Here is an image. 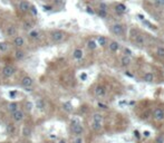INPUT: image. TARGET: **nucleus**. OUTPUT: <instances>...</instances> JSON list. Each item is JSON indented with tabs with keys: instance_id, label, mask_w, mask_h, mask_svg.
Listing matches in <instances>:
<instances>
[{
	"instance_id": "obj_29",
	"label": "nucleus",
	"mask_w": 164,
	"mask_h": 143,
	"mask_svg": "<svg viewBox=\"0 0 164 143\" xmlns=\"http://www.w3.org/2000/svg\"><path fill=\"white\" fill-rule=\"evenodd\" d=\"M8 49H9V44L6 43V41H1V43H0V52L6 53V52H8Z\"/></svg>"
},
{
	"instance_id": "obj_47",
	"label": "nucleus",
	"mask_w": 164,
	"mask_h": 143,
	"mask_svg": "<svg viewBox=\"0 0 164 143\" xmlns=\"http://www.w3.org/2000/svg\"><path fill=\"white\" fill-rule=\"evenodd\" d=\"M144 135H145V136H149V135H150V133H149L147 131H145V132H144Z\"/></svg>"
},
{
	"instance_id": "obj_26",
	"label": "nucleus",
	"mask_w": 164,
	"mask_h": 143,
	"mask_svg": "<svg viewBox=\"0 0 164 143\" xmlns=\"http://www.w3.org/2000/svg\"><path fill=\"white\" fill-rule=\"evenodd\" d=\"M36 107H37L38 110H40V111H44V110H45V107H46V103H45V101H44L42 98L37 100V102H36Z\"/></svg>"
},
{
	"instance_id": "obj_37",
	"label": "nucleus",
	"mask_w": 164,
	"mask_h": 143,
	"mask_svg": "<svg viewBox=\"0 0 164 143\" xmlns=\"http://www.w3.org/2000/svg\"><path fill=\"white\" fill-rule=\"evenodd\" d=\"M156 7H164V0H154Z\"/></svg>"
},
{
	"instance_id": "obj_19",
	"label": "nucleus",
	"mask_w": 164,
	"mask_h": 143,
	"mask_svg": "<svg viewBox=\"0 0 164 143\" xmlns=\"http://www.w3.org/2000/svg\"><path fill=\"white\" fill-rule=\"evenodd\" d=\"M97 45H100L101 47H106L108 45V39L106 38L105 36H98L97 37Z\"/></svg>"
},
{
	"instance_id": "obj_30",
	"label": "nucleus",
	"mask_w": 164,
	"mask_h": 143,
	"mask_svg": "<svg viewBox=\"0 0 164 143\" xmlns=\"http://www.w3.org/2000/svg\"><path fill=\"white\" fill-rule=\"evenodd\" d=\"M6 131H7L8 134H13L15 131H16V128H15L13 123H8L7 126H6Z\"/></svg>"
},
{
	"instance_id": "obj_32",
	"label": "nucleus",
	"mask_w": 164,
	"mask_h": 143,
	"mask_svg": "<svg viewBox=\"0 0 164 143\" xmlns=\"http://www.w3.org/2000/svg\"><path fill=\"white\" fill-rule=\"evenodd\" d=\"M95 13H97V16H98L100 18H103V19L107 18V16H108V13H107L106 10H102V9H97V11Z\"/></svg>"
},
{
	"instance_id": "obj_36",
	"label": "nucleus",
	"mask_w": 164,
	"mask_h": 143,
	"mask_svg": "<svg viewBox=\"0 0 164 143\" xmlns=\"http://www.w3.org/2000/svg\"><path fill=\"white\" fill-rule=\"evenodd\" d=\"M98 9H102V10H108V6L106 5V3H104V2H101L100 3V6H98Z\"/></svg>"
},
{
	"instance_id": "obj_17",
	"label": "nucleus",
	"mask_w": 164,
	"mask_h": 143,
	"mask_svg": "<svg viewBox=\"0 0 164 143\" xmlns=\"http://www.w3.org/2000/svg\"><path fill=\"white\" fill-rule=\"evenodd\" d=\"M73 57H74V59H76V61H80V59L84 57V52H83V49L76 48L75 51L73 52Z\"/></svg>"
},
{
	"instance_id": "obj_40",
	"label": "nucleus",
	"mask_w": 164,
	"mask_h": 143,
	"mask_svg": "<svg viewBox=\"0 0 164 143\" xmlns=\"http://www.w3.org/2000/svg\"><path fill=\"white\" fill-rule=\"evenodd\" d=\"M42 9H44V11H50V10H52V6H49V5H45L44 7H42Z\"/></svg>"
},
{
	"instance_id": "obj_24",
	"label": "nucleus",
	"mask_w": 164,
	"mask_h": 143,
	"mask_svg": "<svg viewBox=\"0 0 164 143\" xmlns=\"http://www.w3.org/2000/svg\"><path fill=\"white\" fill-rule=\"evenodd\" d=\"M141 33H139V30L137 28H131V30H129V39H132V40H134V39L136 38V36L139 35Z\"/></svg>"
},
{
	"instance_id": "obj_21",
	"label": "nucleus",
	"mask_w": 164,
	"mask_h": 143,
	"mask_svg": "<svg viewBox=\"0 0 164 143\" xmlns=\"http://www.w3.org/2000/svg\"><path fill=\"white\" fill-rule=\"evenodd\" d=\"M18 107H19V104H18L17 102H11V103H9V104H8L7 110H8V112L11 114L13 112H15V111H17V110H18Z\"/></svg>"
},
{
	"instance_id": "obj_22",
	"label": "nucleus",
	"mask_w": 164,
	"mask_h": 143,
	"mask_svg": "<svg viewBox=\"0 0 164 143\" xmlns=\"http://www.w3.org/2000/svg\"><path fill=\"white\" fill-rule=\"evenodd\" d=\"M93 122H97V123H103V120H104V116L102 113H94L93 114Z\"/></svg>"
},
{
	"instance_id": "obj_39",
	"label": "nucleus",
	"mask_w": 164,
	"mask_h": 143,
	"mask_svg": "<svg viewBox=\"0 0 164 143\" xmlns=\"http://www.w3.org/2000/svg\"><path fill=\"white\" fill-rule=\"evenodd\" d=\"M73 143H84V140L82 136H76L75 140L73 141Z\"/></svg>"
},
{
	"instance_id": "obj_42",
	"label": "nucleus",
	"mask_w": 164,
	"mask_h": 143,
	"mask_svg": "<svg viewBox=\"0 0 164 143\" xmlns=\"http://www.w3.org/2000/svg\"><path fill=\"white\" fill-rule=\"evenodd\" d=\"M16 95H17V92H16V91H10V92H9V96H10L11 98H15V97H16Z\"/></svg>"
},
{
	"instance_id": "obj_38",
	"label": "nucleus",
	"mask_w": 164,
	"mask_h": 143,
	"mask_svg": "<svg viewBox=\"0 0 164 143\" xmlns=\"http://www.w3.org/2000/svg\"><path fill=\"white\" fill-rule=\"evenodd\" d=\"M29 11L33 13V16H37V15H38L37 9H36V7H34V6H30V9H29Z\"/></svg>"
},
{
	"instance_id": "obj_6",
	"label": "nucleus",
	"mask_w": 164,
	"mask_h": 143,
	"mask_svg": "<svg viewBox=\"0 0 164 143\" xmlns=\"http://www.w3.org/2000/svg\"><path fill=\"white\" fill-rule=\"evenodd\" d=\"M152 117L157 122L164 121V110L162 107H155L152 112Z\"/></svg>"
},
{
	"instance_id": "obj_13",
	"label": "nucleus",
	"mask_w": 164,
	"mask_h": 143,
	"mask_svg": "<svg viewBox=\"0 0 164 143\" xmlns=\"http://www.w3.org/2000/svg\"><path fill=\"white\" fill-rule=\"evenodd\" d=\"M108 49L111 51L112 53H117L120 51V48H121V45H120V43L118 41H116V40H111L110 43H108Z\"/></svg>"
},
{
	"instance_id": "obj_8",
	"label": "nucleus",
	"mask_w": 164,
	"mask_h": 143,
	"mask_svg": "<svg viewBox=\"0 0 164 143\" xmlns=\"http://www.w3.org/2000/svg\"><path fill=\"white\" fill-rule=\"evenodd\" d=\"M133 41H134V44H135L137 47H141V48L145 47V45H146V38H145V36L142 35V34L137 35L136 38L134 39Z\"/></svg>"
},
{
	"instance_id": "obj_43",
	"label": "nucleus",
	"mask_w": 164,
	"mask_h": 143,
	"mask_svg": "<svg viewBox=\"0 0 164 143\" xmlns=\"http://www.w3.org/2000/svg\"><path fill=\"white\" fill-rule=\"evenodd\" d=\"M98 106L101 107V108H103V110H107L108 108V106L106 104H103V103H98Z\"/></svg>"
},
{
	"instance_id": "obj_46",
	"label": "nucleus",
	"mask_w": 164,
	"mask_h": 143,
	"mask_svg": "<svg viewBox=\"0 0 164 143\" xmlns=\"http://www.w3.org/2000/svg\"><path fill=\"white\" fill-rule=\"evenodd\" d=\"M134 133H135V136H136V138H139V136H141V135L139 134V132H137V131H135Z\"/></svg>"
},
{
	"instance_id": "obj_7",
	"label": "nucleus",
	"mask_w": 164,
	"mask_h": 143,
	"mask_svg": "<svg viewBox=\"0 0 164 143\" xmlns=\"http://www.w3.org/2000/svg\"><path fill=\"white\" fill-rule=\"evenodd\" d=\"M11 118H13V121L17 122V123L21 122V121L25 118V113H24V111L18 108L17 111H15V112L11 113Z\"/></svg>"
},
{
	"instance_id": "obj_25",
	"label": "nucleus",
	"mask_w": 164,
	"mask_h": 143,
	"mask_svg": "<svg viewBox=\"0 0 164 143\" xmlns=\"http://www.w3.org/2000/svg\"><path fill=\"white\" fill-rule=\"evenodd\" d=\"M155 56H156L157 58L163 59L164 58V47L163 46H160V47H157V48L155 49Z\"/></svg>"
},
{
	"instance_id": "obj_33",
	"label": "nucleus",
	"mask_w": 164,
	"mask_h": 143,
	"mask_svg": "<svg viewBox=\"0 0 164 143\" xmlns=\"http://www.w3.org/2000/svg\"><path fill=\"white\" fill-rule=\"evenodd\" d=\"M122 54H123V56H127V57H132V55H133L132 51L128 49V48H123L122 49Z\"/></svg>"
},
{
	"instance_id": "obj_18",
	"label": "nucleus",
	"mask_w": 164,
	"mask_h": 143,
	"mask_svg": "<svg viewBox=\"0 0 164 143\" xmlns=\"http://www.w3.org/2000/svg\"><path fill=\"white\" fill-rule=\"evenodd\" d=\"M154 79H155V77H154V74L152 72H146L143 75V80L146 82V83H153Z\"/></svg>"
},
{
	"instance_id": "obj_10",
	"label": "nucleus",
	"mask_w": 164,
	"mask_h": 143,
	"mask_svg": "<svg viewBox=\"0 0 164 143\" xmlns=\"http://www.w3.org/2000/svg\"><path fill=\"white\" fill-rule=\"evenodd\" d=\"M13 45L16 48H21L25 45V38L23 36H15L13 40Z\"/></svg>"
},
{
	"instance_id": "obj_12",
	"label": "nucleus",
	"mask_w": 164,
	"mask_h": 143,
	"mask_svg": "<svg viewBox=\"0 0 164 143\" xmlns=\"http://www.w3.org/2000/svg\"><path fill=\"white\" fill-rule=\"evenodd\" d=\"M30 3L27 1V0H21L20 2H19V5H18V9H19V11H21V13H28L29 11V9H30Z\"/></svg>"
},
{
	"instance_id": "obj_14",
	"label": "nucleus",
	"mask_w": 164,
	"mask_h": 143,
	"mask_svg": "<svg viewBox=\"0 0 164 143\" xmlns=\"http://www.w3.org/2000/svg\"><path fill=\"white\" fill-rule=\"evenodd\" d=\"M114 11L117 13V15H123V13L126 11V6L122 2H118L114 6Z\"/></svg>"
},
{
	"instance_id": "obj_4",
	"label": "nucleus",
	"mask_w": 164,
	"mask_h": 143,
	"mask_svg": "<svg viewBox=\"0 0 164 143\" xmlns=\"http://www.w3.org/2000/svg\"><path fill=\"white\" fill-rule=\"evenodd\" d=\"M15 73H16V68H15L13 65H6V66H3V68L1 69L2 76L6 78L13 77V75H15Z\"/></svg>"
},
{
	"instance_id": "obj_31",
	"label": "nucleus",
	"mask_w": 164,
	"mask_h": 143,
	"mask_svg": "<svg viewBox=\"0 0 164 143\" xmlns=\"http://www.w3.org/2000/svg\"><path fill=\"white\" fill-rule=\"evenodd\" d=\"M63 108L66 111V112H68V113H70L72 111H73V105L70 102H65L63 104Z\"/></svg>"
},
{
	"instance_id": "obj_45",
	"label": "nucleus",
	"mask_w": 164,
	"mask_h": 143,
	"mask_svg": "<svg viewBox=\"0 0 164 143\" xmlns=\"http://www.w3.org/2000/svg\"><path fill=\"white\" fill-rule=\"evenodd\" d=\"M58 143H67V141H66L65 139H60V140L58 141Z\"/></svg>"
},
{
	"instance_id": "obj_9",
	"label": "nucleus",
	"mask_w": 164,
	"mask_h": 143,
	"mask_svg": "<svg viewBox=\"0 0 164 143\" xmlns=\"http://www.w3.org/2000/svg\"><path fill=\"white\" fill-rule=\"evenodd\" d=\"M132 65V57H127V56H122L120 58V66L122 68H127Z\"/></svg>"
},
{
	"instance_id": "obj_44",
	"label": "nucleus",
	"mask_w": 164,
	"mask_h": 143,
	"mask_svg": "<svg viewBox=\"0 0 164 143\" xmlns=\"http://www.w3.org/2000/svg\"><path fill=\"white\" fill-rule=\"evenodd\" d=\"M86 78H87V75H86L85 73H83V74L80 75V79H82V80H86Z\"/></svg>"
},
{
	"instance_id": "obj_41",
	"label": "nucleus",
	"mask_w": 164,
	"mask_h": 143,
	"mask_svg": "<svg viewBox=\"0 0 164 143\" xmlns=\"http://www.w3.org/2000/svg\"><path fill=\"white\" fill-rule=\"evenodd\" d=\"M86 11H87L89 15H95V10H93V8H92V7H89V6L86 7Z\"/></svg>"
},
{
	"instance_id": "obj_3",
	"label": "nucleus",
	"mask_w": 164,
	"mask_h": 143,
	"mask_svg": "<svg viewBox=\"0 0 164 143\" xmlns=\"http://www.w3.org/2000/svg\"><path fill=\"white\" fill-rule=\"evenodd\" d=\"M70 131H72V133L76 135V136H80L83 133H84V128H83V125L78 122V121H72V125H70Z\"/></svg>"
},
{
	"instance_id": "obj_11",
	"label": "nucleus",
	"mask_w": 164,
	"mask_h": 143,
	"mask_svg": "<svg viewBox=\"0 0 164 143\" xmlns=\"http://www.w3.org/2000/svg\"><path fill=\"white\" fill-rule=\"evenodd\" d=\"M21 86H24L25 88H30L33 85H34V79L30 77V76H24L21 78V82H20Z\"/></svg>"
},
{
	"instance_id": "obj_35",
	"label": "nucleus",
	"mask_w": 164,
	"mask_h": 143,
	"mask_svg": "<svg viewBox=\"0 0 164 143\" xmlns=\"http://www.w3.org/2000/svg\"><path fill=\"white\" fill-rule=\"evenodd\" d=\"M25 106H26V110H27L28 112H31V110H33V107H34V104L29 101V102H27V103H26Z\"/></svg>"
},
{
	"instance_id": "obj_23",
	"label": "nucleus",
	"mask_w": 164,
	"mask_h": 143,
	"mask_svg": "<svg viewBox=\"0 0 164 143\" xmlns=\"http://www.w3.org/2000/svg\"><path fill=\"white\" fill-rule=\"evenodd\" d=\"M97 43H96V40L95 39H89L88 41H87V48L90 49V51H95L96 48H97Z\"/></svg>"
},
{
	"instance_id": "obj_1",
	"label": "nucleus",
	"mask_w": 164,
	"mask_h": 143,
	"mask_svg": "<svg viewBox=\"0 0 164 143\" xmlns=\"http://www.w3.org/2000/svg\"><path fill=\"white\" fill-rule=\"evenodd\" d=\"M110 31L114 36L117 37H123L125 35V26L121 23H114L110 26Z\"/></svg>"
},
{
	"instance_id": "obj_48",
	"label": "nucleus",
	"mask_w": 164,
	"mask_h": 143,
	"mask_svg": "<svg viewBox=\"0 0 164 143\" xmlns=\"http://www.w3.org/2000/svg\"><path fill=\"white\" fill-rule=\"evenodd\" d=\"M62 2H63V1H62V0H56V3H58V5H60V3H62Z\"/></svg>"
},
{
	"instance_id": "obj_20",
	"label": "nucleus",
	"mask_w": 164,
	"mask_h": 143,
	"mask_svg": "<svg viewBox=\"0 0 164 143\" xmlns=\"http://www.w3.org/2000/svg\"><path fill=\"white\" fill-rule=\"evenodd\" d=\"M26 56L25 52L21 49V48H17V51L15 52V57H16V59H18V61H21V59H24Z\"/></svg>"
},
{
	"instance_id": "obj_16",
	"label": "nucleus",
	"mask_w": 164,
	"mask_h": 143,
	"mask_svg": "<svg viewBox=\"0 0 164 143\" xmlns=\"http://www.w3.org/2000/svg\"><path fill=\"white\" fill-rule=\"evenodd\" d=\"M6 35H7L8 37H15V36H17V28L13 26V25L8 26L7 29H6Z\"/></svg>"
},
{
	"instance_id": "obj_5",
	"label": "nucleus",
	"mask_w": 164,
	"mask_h": 143,
	"mask_svg": "<svg viewBox=\"0 0 164 143\" xmlns=\"http://www.w3.org/2000/svg\"><path fill=\"white\" fill-rule=\"evenodd\" d=\"M94 95L96 96V97H105L106 95H107V88L104 86V85H102V84H98V85H96L95 86V88H94Z\"/></svg>"
},
{
	"instance_id": "obj_28",
	"label": "nucleus",
	"mask_w": 164,
	"mask_h": 143,
	"mask_svg": "<svg viewBox=\"0 0 164 143\" xmlns=\"http://www.w3.org/2000/svg\"><path fill=\"white\" fill-rule=\"evenodd\" d=\"M92 129L96 132L101 131L103 129V123H97V122H92Z\"/></svg>"
},
{
	"instance_id": "obj_15",
	"label": "nucleus",
	"mask_w": 164,
	"mask_h": 143,
	"mask_svg": "<svg viewBox=\"0 0 164 143\" xmlns=\"http://www.w3.org/2000/svg\"><path fill=\"white\" fill-rule=\"evenodd\" d=\"M28 37L31 40H38L40 39V31L36 29H31L30 31H28Z\"/></svg>"
},
{
	"instance_id": "obj_2",
	"label": "nucleus",
	"mask_w": 164,
	"mask_h": 143,
	"mask_svg": "<svg viewBox=\"0 0 164 143\" xmlns=\"http://www.w3.org/2000/svg\"><path fill=\"white\" fill-rule=\"evenodd\" d=\"M50 38L54 43H62L64 39L66 38V33L63 30H59V29L52 30L50 33Z\"/></svg>"
},
{
	"instance_id": "obj_27",
	"label": "nucleus",
	"mask_w": 164,
	"mask_h": 143,
	"mask_svg": "<svg viewBox=\"0 0 164 143\" xmlns=\"http://www.w3.org/2000/svg\"><path fill=\"white\" fill-rule=\"evenodd\" d=\"M33 23L31 21H28V20H26L24 21V24H23V29L26 30V31H30L31 29H33Z\"/></svg>"
},
{
	"instance_id": "obj_34",
	"label": "nucleus",
	"mask_w": 164,
	"mask_h": 143,
	"mask_svg": "<svg viewBox=\"0 0 164 143\" xmlns=\"http://www.w3.org/2000/svg\"><path fill=\"white\" fill-rule=\"evenodd\" d=\"M30 133H31V130H30L28 126H25L24 130H23V135H24V136H29Z\"/></svg>"
}]
</instances>
